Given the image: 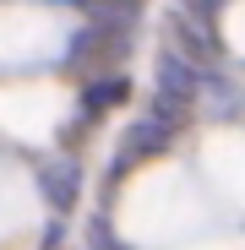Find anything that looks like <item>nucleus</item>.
<instances>
[{
	"mask_svg": "<svg viewBox=\"0 0 245 250\" xmlns=\"http://www.w3.org/2000/svg\"><path fill=\"white\" fill-rule=\"evenodd\" d=\"M169 147V120H136L131 125V136L120 142V169H131V163H142V158H153V152H163Z\"/></svg>",
	"mask_w": 245,
	"mask_h": 250,
	"instance_id": "nucleus-1",
	"label": "nucleus"
},
{
	"mask_svg": "<svg viewBox=\"0 0 245 250\" xmlns=\"http://www.w3.org/2000/svg\"><path fill=\"white\" fill-rule=\"evenodd\" d=\"M120 98H126V76H120V71H114V76H98L93 87L82 93V114L93 120V114H104V109H109V104H120Z\"/></svg>",
	"mask_w": 245,
	"mask_h": 250,
	"instance_id": "nucleus-2",
	"label": "nucleus"
}]
</instances>
